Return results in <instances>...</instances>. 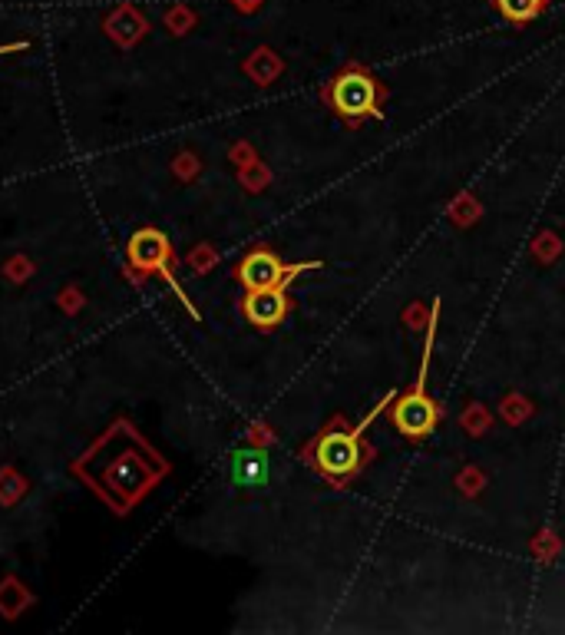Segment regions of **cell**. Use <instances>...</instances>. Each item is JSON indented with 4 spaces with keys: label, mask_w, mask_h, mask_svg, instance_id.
I'll list each match as a JSON object with an SVG mask.
<instances>
[{
    "label": "cell",
    "mask_w": 565,
    "mask_h": 635,
    "mask_svg": "<svg viewBox=\"0 0 565 635\" xmlns=\"http://www.w3.org/2000/svg\"><path fill=\"white\" fill-rule=\"evenodd\" d=\"M394 397H397V391H387L384 397H380V404L354 430H324V434L318 437V444H314V450H311L314 467H318L324 477H331L338 483L354 477V473H361L367 457H371V447H364L367 427L384 414V407L394 401Z\"/></svg>",
    "instance_id": "1"
},
{
    "label": "cell",
    "mask_w": 565,
    "mask_h": 635,
    "mask_svg": "<svg viewBox=\"0 0 565 635\" xmlns=\"http://www.w3.org/2000/svg\"><path fill=\"white\" fill-rule=\"evenodd\" d=\"M437 318H440V301L433 298V315L427 325V341H423V358H420V374L414 391L397 394L394 407H390V421L404 434L407 440H423L433 434L440 424V407L433 404V397L427 394V374H430V358H433V338H437Z\"/></svg>",
    "instance_id": "2"
},
{
    "label": "cell",
    "mask_w": 565,
    "mask_h": 635,
    "mask_svg": "<svg viewBox=\"0 0 565 635\" xmlns=\"http://www.w3.org/2000/svg\"><path fill=\"white\" fill-rule=\"evenodd\" d=\"M328 100L334 106V113L344 116L347 123H361L367 116H380V90H377V80L371 77L367 70L361 67H347L341 70L338 77L331 80L328 86Z\"/></svg>",
    "instance_id": "3"
},
{
    "label": "cell",
    "mask_w": 565,
    "mask_h": 635,
    "mask_svg": "<svg viewBox=\"0 0 565 635\" xmlns=\"http://www.w3.org/2000/svg\"><path fill=\"white\" fill-rule=\"evenodd\" d=\"M314 268H324V262H301V265H285L275 252L255 249L252 255L242 258L238 265V278L248 292H262V288H278L288 285L291 278H298L301 272H314Z\"/></svg>",
    "instance_id": "4"
},
{
    "label": "cell",
    "mask_w": 565,
    "mask_h": 635,
    "mask_svg": "<svg viewBox=\"0 0 565 635\" xmlns=\"http://www.w3.org/2000/svg\"><path fill=\"white\" fill-rule=\"evenodd\" d=\"M129 262H133L136 268H143V272H162L169 278V242H166V235L156 232V229H139L133 239H129ZM172 282V278H169ZM176 285V282H172ZM176 295L186 301V295H182V288L176 285ZM189 305V301H186ZM192 308V305H189Z\"/></svg>",
    "instance_id": "5"
},
{
    "label": "cell",
    "mask_w": 565,
    "mask_h": 635,
    "mask_svg": "<svg viewBox=\"0 0 565 635\" xmlns=\"http://www.w3.org/2000/svg\"><path fill=\"white\" fill-rule=\"evenodd\" d=\"M288 285L262 288V292H248V298H245V318L252 321L255 328H278L281 321L288 318V311H291V301L285 295Z\"/></svg>",
    "instance_id": "6"
},
{
    "label": "cell",
    "mask_w": 565,
    "mask_h": 635,
    "mask_svg": "<svg viewBox=\"0 0 565 635\" xmlns=\"http://www.w3.org/2000/svg\"><path fill=\"white\" fill-rule=\"evenodd\" d=\"M268 477H271V460H268L265 450L245 447L232 457V480L238 483V487L258 490V487H265Z\"/></svg>",
    "instance_id": "7"
},
{
    "label": "cell",
    "mask_w": 565,
    "mask_h": 635,
    "mask_svg": "<svg viewBox=\"0 0 565 635\" xmlns=\"http://www.w3.org/2000/svg\"><path fill=\"white\" fill-rule=\"evenodd\" d=\"M493 4L509 24H529L549 7V0H493Z\"/></svg>",
    "instance_id": "8"
}]
</instances>
